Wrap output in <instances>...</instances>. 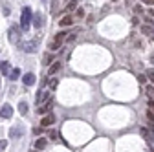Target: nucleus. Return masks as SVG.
Segmentation results:
<instances>
[{
  "mask_svg": "<svg viewBox=\"0 0 154 152\" xmlns=\"http://www.w3.org/2000/svg\"><path fill=\"white\" fill-rule=\"evenodd\" d=\"M8 147V139H0V152H4Z\"/></svg>",
  "mask_w": 154,
  "mask_h": 152,
  "instance_id": "obj_26",
  "label": "nucleus"
},
{
  "mask_svg": "<svg viewBox=\"0 0 154 152\" xmlns=\"http://www.w3.org/2000/svg\"><path fill=\"white\" fill-rule=\"evenodd\" d=\"M141 136H143V138H145V141H147V143H149V145L154 148V143H152V141H154L152 130H150V128H141Z\"/></svg>",
  "mask_w": 154,
  "mask_h": 152,
  "instance_id": "obj_8",
  "label": "nucleus"
},
{
  "mask_svg": "<svg viewBox=\"0 0 154 152\" xmlns=\"http://www.w3.org/2000/svg\"><path fill=\"white\" fill-rule=\"evenodd\" d=\"M22 83H24L26 86H31V84L35 83V75H33V73H24V77H22Z\"/></svg>",
  "mask_w": 154,
  "mask_h": 152,
  "instance_id": "obj_12",
  "label": "nucleus"
},
{
  "mask_svg": "<svg viewBox=\"0 0 154 152\" xmlns=\"http://www.w3.org/2000/svg\"><path fill=\"white\" fill-rule=\"evenodd\" d=\"M57 138H59V134H57L55 130H50L48 132V139H57Z\"/></svg>",
  "mask_w": 154,
  "mask_h": 152,
  "instance_id": "obj_24",
  "label": "nucleus"
},
{
  "mask_svg": "<svg viewBox=\"0 0 154 152\" xmlns=\"http://www.w3.org/2000/svg\"><path fill=\"white\" fill-rule=\"evenodd\" d=\"M31 17H33V13H31V8H24L22 9V15H20V28L24 29V31H28V28H29V24H31Z\"/></svg>",
  "mask_w": 154,
  "mask_h": 152,
  "instance_id": "obj_1",
  "label": "nucleus"
},
{
  "mask_svg": "<svg viewBox=\"0 0 154 152\" xmlns=\"http://www.w3.org/2000/svg\"><path fill=\"white\" fill-rule=\"evenodd\" d=\"M141 33H145V35H154V29L152 28H149V26H141Z\"/></svg>",
  "mask_w": 154,
  "mask_h": 152,
  "instance_id": "obj_19",
  "label": "nucleus"
},
{
  "mask_svg": "<svg viewBox=\"0 0 154 152\" xmlns=\"http://www.w3.org/2000/svg\"><path fill=\"white\" fill-rule=\"evenodd\" d=\"M59 24H61L63 28H66V26H72V24H73V18H72V15H66V17H63Z\"/></svg>",
  "mask_w": 154,
  "mask_h": 152,
  "instance_id": "obj_14",
  "label": "nucleus"
},
{
  "mask_svg": "<svg viewBox=\"0 0 154 152\" xmlns=\"http://www.w3.org/2000/svg\"><path fill=\"white\" fill-rule=\"evenodd\" d=\"M42 130H44L42 126H35V128H33V134H37V136H38V134H41Z\"/></svg>",
  "mask_w": 154,
  "mask_h": 152,
  "instance_id": "obj_29",
  "label": "nucleus"
},
{
  "mask_svg": "<svg viewBox=\"0 0 154 152\" xmlns=\"http://www.w3.org/2000/svg\"><path fill=\"white\" fill-rule=\"evenodd\" d=\"M75 37H77V35L72 33V35H68V39H66V41H68V42H73V41H75Z\"/></svg>",
  "mask_w": 154,
  "mask_h": 152,
  "instance_id": "obj_31",
  "label": "nucleus"
},
{
  "mask_svg": "<svg viewBox=\"0 0 154 152\" xmlns=\"http://www.w3.org/2000/svg\"><path fill=\"white\" fill-rule=\"evenodd\" d=\"M143 4H147V6H154V0H141Z\"/></svg>",
  "mask_w": 154,
  "mask_h": 152,
  "instance_id": "obj_33",
  "label": "nucleus"
},
{
  "mask_svg": "<svg viewBox=\"0 0 154 152\" xmlns=\"http://www.w3.org/2000/svg\"><path fill=\"white\" fill-rule=\"evenodd\" d=\"M53 123H55V116H53V114H46V116H42V119H41V126L42 128H46V126H50Z\"/></svg>",
  "mask_w": 154,
  "mask_h": 152,
  "instance_id": "obj_9",
  "label": "nucleus"
},
{
  "mask_svg": "<svg viewBox=\"0 0 154 152\" xmlns=\"http://www.w3.org/2000/svg\"><path fill=\"white\" fill-rule=\"evenodd\" d=\"M152 39H154V35H152Z\"/></svg>",
  "mask_w": 154,
  "mask_h": 152,
  "instance_id": "obj_36",
  "label": "nucleus"
},
{
  "mask_svg": "<svg viewBox=\"0 0 154 152\" xmlns=\"http://www.w3.org/2000/svg\"><path fill=\"white\" fill-rule=\"evenodd\" d=\"M9 41L13 44H20V28H17V26L9 28Z\"/></svg>",
  "mask_w": 154,
  "mask_h": 152,
  "instance_id": "obj_2",
  "label": "nucleus"
},
{
  "mask_svg": "<svg viewBox=\"0 0 154 152\" xmlns=\"http://www.w3.org/2000/svg\"><path fill=\"white\" fill-rule=\"evenodd\" d=\"M114 2H118V0H114Z\"/></svg>",
  "mask_w": 154,
  "mask_h": 152,
  "instance_id": "obj_35",
  "label": "nucleus"
},
{
  "mask_svg": "<svg viewBox=\"0 0 154 152\" xmlns=\"http://www.w3.org/2000/svg\"><path fill=\"white\" fill-rule=\"evenodd\" d=\"M51 97H50V92H38L37 93V106H41L44 101H50Z\"/></svg>",
  "mask_w": 154,
  "mask_h": 152,
  "instance_id": "obj_10",
  "label": "nucleus"
},
{
  "mask_svg": "<svg viewBox=\"0 0 154 152\" xmlns=\"http://www.w3.org/2000/svg\"><path fill=\"white\" fill-rule=\"evenodd\" d=\"M147 96H149V99L154 97V86H149V88H147Z\"/></svg>",
  "mask_w": 154,
  "mask_h": 152,
  "instance_id": "obj_27",
  "label": "nucleus"
},
{
  "mask_svg": "<svg viewBox=\"0 0 154 152\" xmlns=\"http://www.w3.org/2000/svg\"><path fill=\"white\" fill-rule=\"evenodd\" d=\"M150 61H152V62H154V55H152V57H150Z\"/></svg>",
  "mask_w": 154,
  "mask_h": 152,
  "instance_id": "obj_34",
  "label": "nucleus"
},
{
  "mask_svg": "<svg viewBox=\"0 0 154 152\" xmlns=\"http://www.w3.org/2000/svg\"><path fill=\"white\" fill-rule=\"evenodd\" d=\"M141 11H143V8H141L140 4H138V6H134V13H136V15H140Z\"/></svg>",
  "mask_w": 154,
  "mask_h": 152,
  "instance_id": "obj_28",
  "label": "nucleus"
},
{
  "mask_svg": "<svg viewBox=\"0 0 154 152\" xmlns=\"http://www.w3.org/2000/svg\"><path fill=\"white\" fill-rule=\"evenodd\" d=\"M61 70V62L59 61H55L53 64H50V68H48V75H53V73H57Z\"/></svg>",
  "mask_w": 154,
  "mask_h": 152,
  "instance_id": "obj_13",
  "label": "nucleus"
},
{
  "mask_svg": "<svg viewBox=\"0 0 154 152\" xmlns=\"http://www.w3.org/2000/svg\"><path fill=\"white\" fill-rule=\"evenodd\" d=\"M75 8H77V0H70V2H68V11L75 9Z\"/></svg>",
  "mask_w": 154,
  "mask_h": 152,
  "instance_id": "obj_25",
  "label": "nucleus"
},
{
  "mask_svg": "<svg viewBox=\"0 0 154 152\" xmlns=\"http://www.w3.org/2000/svg\"><path fill=\"white\" fill-rule=\"evenodd\" d=\"M18 112H20L22 116H26V114H28V103H26V101H20V103H18Z\"/></svg>",
  "mask_w": 154,
  "mask_h": 152,
  "instance_id": "obj_17",
  "label": "nucleus"
},
{
  "mask_svg": "<svg viewBox=\"0 0 154 152\" xmlns=\"http://www.w3.org/2000/svg\"><path fill=\"white\" fill-rule=\"evenodd\" d=\"M46 145H48L46 139H37V141H35V148H37V150H44Z\"/></svg>",
  "mask_w": 154,
  "mask_h": 152,
  "instance_id": "obj_16",
  "label": "nucleus"
},
{
  "mask_svg": "<svg viewBox=\"0 0 154 152\" xmlns=\"http://www.w3.org/2000/svg\"><path fill=\"white\" fill-rule=\"evenodd\" d=\"M149 110L154 112V99H149Z\"/></svg>",
  "mask_w": 154,
  "mask_h": 152,
  "instance_id": "obj_32",
  "label": "nucleus"
},
{
  "mask_svg": "<svg viewBox=\"0 0 154 152\" xmlns=\"http://www.w3.org/2000/svg\"><path fill=\"white\" fill-rule=\"evenodd\" d=\"M77 17H79V18H83V17H85V9H83V8L77 9Z\"/></svg>",
  "mask_w": 154,
  "mask_h": 152,
  "instance_id": "obj_30",
  "label": "nucleus"
},
{
  "mask_svg": "<svg viewBox=\"0 0 154 152\" xmlns=\"http://www.w3.org/2000/svg\"><path fill=\"white\" fill-rule=\"evenodd\" d=\"M42 20H44V17H42L41 13H37V15L33 17V26H35L37 29H38V28H42V24H44Z\"/></svg>",
  "mask_w": 154,
  "mask_h": 152,
  "instance_id": "obj_11",
  "label": "nucleus"
},
{
  "mask_svg": "<svg viewBox=\"0 0 154 152\" xmlns=\"http://www.w3.org/2000/svg\"><path fill=\"white\" fill-rule=\"evenodd\" d=\"M145 75H147V79H149V81H150V83L154 84V70H149V71H147Z\"/></svg>",
  "mask_w": 154,
  "mask_h": 152,
  "instance_id": "obj_23",
  "label": "nucleus"
},
{
  "mask_svg": "<svg viewBox=\"0 0 154 152\" xmlns=\"http://www.w3.org/2000/svg\"><path fill=\"white\" fill-rule=\"evenodd\" d=\"M64 37H66V31H61V33H57V35H55V41L50 44V50H51V51L59 50V48H61V44H63V41H64Z\"/></svg>",
  "mask_w": 154,
  "mask_h": 152,
  "instance_id": "obj_3",
  "label": "nucleus"
},
{
  "mask_svg": "<svg viewBox=\"0 0 154 152\" xmlns=\"http://www.w3.org/2000/svg\"><path fill=\"white\" fill-rule=\"evenodd\" d=\"M37 44H38V39H33V41H29V42H22V44H20V48H22L26 53H35Z\"/></svg>",
  "mask_w": 154,
  "mask_h": 152,
  "instance_id": "obj_4",
  "label": "nucleus"
},
{
  "mask_svg": "<svg viewBox=\"0 0 154 152\" xmlns=\"http://www.w3.org/2000/svg\"><path fill=\"white\" fill-rule=\"evenodd\" d=\"M24 134V128L20 126V125H15L13 128H9V138L11 139H17V138H20Z\"/></svg>",
  "mask_w": 154,
  "mask_h": 152,
  "instance_id": "obj_7",
  "label": "nucleus"
},
{
  "mask_svg": "<svg viewBox=\"0 0 154 152\" xmlns=\"http://www.w3.org/2000/svg\"><path fill=\"white\" fill-rule=\"evenodd\" d=\"M0 73L9 75V62H6V61H2V62H0Z\"/></svg>",
  "mask_w": 154,
  "mask_h": 152,
  "instance_id": "obj_15",
  "label": "nucleus"
},
{
  "mask_svg": "<svg viewBox=\"0 0 154 152\" xmlns=\"http://www.w3.org/2000/svg\"><path fill=\"white\" fill-rule=\"evenodd\" d=\"M48 81H50L48 84H50V88H51V90H55L57 86H59V79H55V77H53V79H48Z\"/></svg>",
  "mask_w": 154,
  "mask_h": 152,
  "instance_id": "obj_20",
  "label": "nucleus"
},
{
  "mask_svg": "<svg viewBox=\"0 0 154 152\" xmlns=\"http://www.w3.org/2000/svg\"><path fill=\"white\" fill-rule=\"evenodd\" d=\"M18 77H20V70H18V68H13L11 73H9V79H11V81H17Z\"/></svg>",
  "mask_w": 154,
  "mask_h": 152,
  "instance_id": "obj_18",
  "label": "nucleus"
},
{
  "mask_svg": "<svg viewBox=\"0 0 154 152\" xmlns=\"http://www.w3.org/2000/svg\"><path fill=\"white\" fill-rule=\"evenodd\" d=\"M147 119H149L150 125H154V112L152 110H147Z\"/></svg>",
  "mask_w": 154,
  "mask_h": 152,
  "instance_id": "obj_21",
  "label": "nucleus"
},
{
  "mask_svg": "<svg viewBox=\"0 0 154 152\" xmlns=\"http://www.w3.org/2000/svg\"><path fill=\"white\" fill-rule=\"evenodd\" d=\"M11 116H13V106L9 103H6L2 106V110H0V117H2V119H9Z\"/></svg>",
  "mask_w": 154,
  "mask_h": 152,
  "instance_id": "obj_6",
  "label": "nucleus"
},
{
  "mask_svg": "<svg viewBox=\"0 0 154 152\" xmlns=\"http://www.w3.org/2000/svg\"><path fill=\"white\" fill-rule=\"evenodd\" d=\"M138 83H140V84H145V83H147V75H145V73H140V75H138Z\"/></svg>",
  "mask_w": 154,
  "mask_h": 152,
  "instance_id": "obj_22",
  "label": "nucleus"
},
{
  "mask_svg": "<svg viewBox=\"0 0 154 152\" xmlns=\"http://www.w3.org/2000/svg\"><path fill=\"white\" fill-rule=\"evenodd\" d=\"M53 108V99L46 101V105H41V106H37V114L38 116H46V114Z\"/></svg>",
  "mask_w": 154,
  "mask_h": 152,
  "instance_id": "obj_5",
  "label": "nucleus"
}]
</instances>
